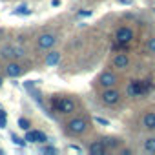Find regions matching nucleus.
Wrapping results in <instances>:
<instances>
[{
  "label": "nucleus",
  "mask_w": 155,
  "mask_h": 155,
  "mask_svg": "<svg viewBox=\"0 0 155 155\" xmlns=\"http://www.w3.org/2000/svg\"><path fill=\"white\" fill-rule=\"evenodd\" d=\"M24 139H26L28 142H37V137H35V131H28Z\"/></svg>",
  "instance_id": "4be33fe9"
},
{
  "label": "nucleus",
  "mask_w": 155,
  "mask_h": 155,
  "mask_svg": "<svg viewBox=\"0 0 155 155\" xmlns=\"http://www.w3.org/2000/svg\"><path fill=\"white\" fill-rule=\"evenodd\" d=\"M13 15H31V9H28V6H18L13 11Z\"/></svg>",
  "instance_id": "f3484780"
},
{
  "label": "nucleus",
  "mask_w": 155,
  "mask_h": 155,
  "mask_svg": "<svg viewBox=\"0 0 155 155\" xmlns=\"http://www.w3.org/2000/svg\"><path fill=\"white\" fill-rule=\"evenodd\" d=\"M51 6H53V8H58V6H60V0H51Z\"/></svg>",
  "instance_id": "bb28decb"
},
{
  "label": "nucleus",
  "mask_w": 155,
  "mask_h": 155,
  "mask_svg": "<svg viewBox=\"0 0 155 155\" xmlns=\"http://www.w3.org/2000/svg\"><path fill=\"white\" fill-rule=\"evenodd\" d=\"M90 15H91L90 9H86V11H79V17H90Z\"/></svg>",
  "instance_id": "393cba45"
},
{
  "label": "nucleus",
  "mask_w": 155,
  "mask_h": 155,
  "mask_svg": "<svg viewBox=\"0 0 155 155\" xmlns=\"http://www.w3.org/2000/svg\"><path fill=\"white\" fill-rule=\"evenodd\" d=\"M104 140V144L108 146V148H119L120 146V139H117V137H106V139H102Z\"/></svg>",
  "instance_id": "2eb2a0df"
},
{
  "label": "nucleus",
  "mask_w": 155,
  "mask_h": 155,
  "mask_svg": "<svg viewBox=\"0 0 155 155\" xmlns=\"http://www.w3.org/2000/svg\"><path fill=\"white\" fill-rule=\"evenodd\" d=\"M26 55V49L20 44H6L0 49V57L6 60H13V58H22Z\"/></svg>",
  "instance_id": "f03ea898"
},
{
  "label": "nucleus",
  "mask_w": 155,
  "mask_h": 155,
  "mask_svg": "<svg viewBox=\"0 0 155 155\" xmlns=\"http://www.w3.org/2000/svg\"><path fill=\"white\" fill-rule=\"evenodd\" d=\"M86 130H88V122L82 117H75V119L68 120V124H66V131L69 135H82Z\"/></svg>",
  "instance_id": "7ed1b4c3"
},
{
  "label": "nucleus",
  "mask_w": 155,
  "mask_h": 155,
  "mask_svg": "<svg viewBox=\"0 0 155 155\" xmlns=\"http://www.w3.org/2000/svg\"><path fill=\"white\" fill-rule=\"evenodd\" d=\"M18 128L20 130H29V120L28 119H18Z\"/></svg>",
  "instance_id": "aec40b11"
},
{
  "label": "nucleus",
  "mask_w": 155,
  "mask_h": 155,
  "mask_svg": "<svg viewBox=\"0 0 155 155\" xmlns=\"http://www.w3.org/2000/svg\"><path fill=\"white\" fill-rule=\"evenodd\" d=\"M117 82H119V79H117V75L113 71H102L99 75V79H97V84L101 88H104V90L106 88H115Z\"/></svg>",
  "instance_id": "39448f33"
},
{
  "label": "nucleus",
  "mask_w": 155,
  "mask_h": 155,
  "mask_svg": "<svg viewBox=\"0 0 155 155\" xmlns=\"http://www.w3.org/2000/svg\"><path fill=\"white\" fill-rule=\"evenodd\" d=\"M119 4H122V6H131L133 4V0H117Z\"/></svg>",
  "instance_id": "b1692460"
},
{
  "label": "nucleus",
  "mask_w": 155,
  "mask_h": 155,
  "mask_svg": "<svg viewBox=\"0 0 155 155\" xmlns=\"http://www.w3.org/2000/svg\"><path fill=\"white\" fill-rule=\"evenodd\" d=\"M111 64H113V68H117V69H128V66H130V57H128L126 53H117V55L113 57Z\"/></svg>",
  "instance_id": "1a4fd4ad"
},
{
  "label": "nucleus",
  "mask_w": 155,
  "mask_h": 155,
  "mask_svg": "<svg viewBox=\"0 0 155 155\" xmlns=\"http://www.w3.org/2000/svg\"><path fill=\"white\" fill-rule=\"evenodd\" d=\"M42 151H44V153H57V150H55L53 146H48V148H42Z\"/></svg>",
  "instance_id": "5701e85b"
},
{
  "label": "nucleus",
  "mask_w": 155,
  "mask_h": 155,
  "mask_svg": "<svg viewBox=\"0 0 155 155\" xmlns=\"http://www.w3.org/2000/svg\"><path fill=\"white\" fill-rule=\"evenodd\" d=\"M126 93H128V97H139V95H142V82L140 81H131L128 84V88H126Z\"/></svg>",
  "instance_id": "9d476101"
},
{
  "label": "nucleus",
  "mask_w": 155,
  "mask_h": 155,
  "mask_svg": "<svg viewBox=\"0 0 155 155\" xmlns=\"http://www.w3.org/2000/svg\"><path fill=\"white\" fill-rule=\"evenodd\" d=\"M9 137H11V139H13V142H15V144H17V146H26V142H28V140H26V139H20V137H17V135H15V133H11V135H9Z\"/></svg>",
  "instance_id": "6ab92c4d"
},
{
  "label": "nucleus",
  "mask_w": 155,
  "mask_h": 155,
  "mask_svg": "<svg viewBox=\"0 0 155 155\" xmlns=\"http://www.w3.org/2000/svg\"><path fill=\"white\" fill-rule=\"evenodd\" d=\"M57 44V37L53 33H42L38 38H37V46L40 49H51L53 46Z\"/></svg>",
  "instance_id": "0eeeda50"
},
{
  "label": "nucleus",
  "mask_w": 155,
  "mask_h": 155,
  "mask_svg": "<svg viewBox=\"0 0 155 155\" xmlns=\"http://www.w3.org/2000/svg\"><path fill=\"white\" fill-rule=\"evenodd\" d=\"M142 150L146 153H155V137H148L142 142Z\"/></svg>",
  "instance_id": "4468645a"
},
{
  "label": "nucleus",
  "mask_w": 155,
  "mask_h": 155,
  "mask_svg": "<svg viewBox=\"0 0 155 155\" xmlns=\"http://www.w3.org/2000/svg\"><path fill=\"white\" fill-rule=\"evenodd\" d=\"M22 73H24L22 64H20V62H17V60H9V64L6 66V75H8V77H11V79H17V77H20Z\"/></svg>",
  "instance_id": "6e6552de"
},
{
  "label": "nucleus",
  "mask_w": 155,
  "mask_h": 155,
  "mask_svg": "<svg viewBox=\"0 0 155 155\" xmlns=\"http://www.w3.org/2000/svg\"><path fill=\"white\" fill-rule=\"evenodd\" d=\"M140 82H142V95H144V93H148L151 90V82L150 81H140Z\"/></svg>",
  "instance_id": "412c9836"
},
{
  "label": "nucleus",
  "mask_w": 155,
  "mask_h": 155,
  "mask_svg": "<svg viewBox=\"0 0 155 155\" xmlns=\"http://www.w3.org/2000/svg\"><path fill=\"white\" fill-rule=\"evenodd\" d=\"M0 128H6V119H0Z\"/></svg>",
  "instance_id": "cd10ccee"
},
{
  "label": "nucleus",
  "mask_w": 155,
  "mask_h": 155,
  "mask_svg": "<svg viewBox=\"0 0 155 155\" xmlns=\"http://www.w3.org/2000/svg\"><path fill=\"white\" fill-rule=\"evenodd\" d=\"M95 120H97L99 124H104V126H108V120H106V119H101V117H95Z\"/></svg>",
  "instance_id": "a878e982"
},
{
  "label": "nucleus",
  "mask_w": 155,
  "mask_h": 155,
  "mask_svg": "<svg viewBox=\"0 0 155 155\" xmlns=\"http://www.w3.org/2000/svg\"><path fill=\"white\" fill-rule=\"evenodd\" d=\"M44 62H46V66H48V68H53V66H57V64L60 62V53H58V51H51V53H48Z\"/></svg>",
  "instance_id": "ddd939ff"
},
{
  "label": "nucleus",
  "mask_w": 155,
  "mask_h": 155,
  "mask_svg": "<svg viewBox=\"0 0 155 155\" xmlns=\"http://www.w3.org/2000/svg\"><path fill=\"white\" fill-rule=\"evenodd\" d=\"M106 150H108V146L104 144V140H95V142H91V144L88 146V151H90L91 155H104Z\"/></svg>",
  "instance_id": "9b49d317"
},
{
  "label": "nucleus",
  "mask_w": 155,
  "mask_h": 155,
  "mask_svg": "<svg viewBox=\"0 0 155 155\" xmlns=\"http://www.w3.org/2000/svg\"><path fill=\"white\" fill-rule=\"evenodd\" d=\"M51 106L58 111V113H73L77 110V102L71 97H55L51 99Z\"/></svg>",
  "instance_id": "f257e3e1"
},
{
  "label": "nucleus",
  "mask_w": 155,
  "mask_h": 155,
  "mask_svg": "<svg viewBox=\"0 0 155 155\" xmlns=\"http://www.w3.org/2000/svg\"><path fill=\"white\" fill-rule=\"evenodd\" d=\"M146 49H148V53L155 55V37H151V38L146 42Z\"/></svg>",
  "instance_id": "a211bd4d"
},
{
  "label": "nucleus",
  "mask_w": 155,
  "mask_h": 155,
  "mask_svg": "<svg viewBox=\"0 0 155 155\" xmlns=\"http://www.w3.org/2000/svg\"><path fill=\"white\" fill-rule=\"evenodd\" d=\"M119 101H120V91L115 88H106L101 93V102L104 106H115V104H119Z\"/></svg>",
  "instance_id": "20e7f679"
},
{
  "label": "nucleus",
  "mask_w": 155,
  "mask_h": 155,
  "mask_svg": "<svg viewBox=\"0 0 155 155\" xmlns=\"http://www.w3.org/2000/svg\"><path fill=\"white\" fill-rule=\"evenodd\" d=\"M35 137H37V142H38V144L48 142V135H46L44 131H40V130H37V131H35Z\"/></svg>",
  "instance_id": "dca6fc26"
},
{
  "label": "nucleus",
  "mask_w": 155,
  "mask_h": 155,
  "mask_svg": "<svg viewBox=\"0 0 155 155\" xmlns=\"http://www.w3.org/2000/svg\"><path fill=\"white\" fill-rule=\"evenodd\" d=\"M0 153H2V150H0Z\"/></svg>",
  "instance_id": "7c9ffc66"
},
{
  "label": "nucleus",
  "mask_w": 155,
  "mask_h": 155,
  "mask_svg": "<svg viewBox=\"0 0 155 155\" xmlns=\"http://www.w3.org/2000/svg\"><path fill=\"white\" fill-rule=\"evenodd\" d=\"M142 128L150 130V131H155V111L144 113V117H142Z\"/></svg>",
  "instance_id": "f8f14e48"
},
{
  "label": "nucleus",
  "mask_w": 155,
  "mask_h": 155,
  "mask_svg": "<svg viewBox=\"0 0 155 155\" xmlns=\"http://www.w3.org/2000/svg\"><path fill=\"white\" fill-rule=\"evenodd\" d=\"M6 117H8L6 111H4V110H0V119H6Z\"/></svg>",
  "instance_id": "c85d7f7f"
},
{
  "label": "nucleus",
  "mask_w": 155,
  "mask_h": 155,
  "mask_svg": "<svg viewBox=\"0 0 155 155\" xmlns=\"http://www.w3.org/2000/svg\"><path fill=\"white\" fill-rule=\"evenodd\" d=\"M115 40L119 44H130L133 40V29L128 28V26H122L115 31Z\"/></svg>",
  "instance_id": "423d86ee"
},
{
  "label": "nucleus",
  "mask_w": 155,
  "mask_h": 155,
  "mask_svg": "<svg viewBox=\"0 0 155 155\" xmlns=\"http://www.w3.org/2000/svg\"><path fill=\"white\" fill-rule=\"evenodd\" d=\"M0 86H2V77H0Z\"/></svg>",
  "instance_id": "c756f323"
}]
</instances>
